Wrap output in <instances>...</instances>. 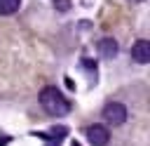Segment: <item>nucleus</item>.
Segmentation results:
<instances>
[{"label": "nucleus", "mask_w": 150, "mask_h": 146, "mask_svg": "<svg viewBox=\"0 0 150 146\" xmlns=\"http://www.w3.org/2000/svg\"><path fill=\"white\" fill-rule=\"evenodd\" d=\"M40 104H42V108L49 113V115H66L68 111H70V101L56 89V87H45L42 92H40Z\"/></svg>", "instance_id": "1"}, {"label": "nucleus", "mask_w": 150, "mask_h": 146, "mask_svg": "<svg viewBox=\"0 0 150 146\" xmlns=\"http://www.w3.org/2000/svg\"><path fill=\"white\" fill-rule=\"evenodd\" d=\"M103 120L110 122V125H122V122L127 120V108H124L122 104L112 101V104H108V106L103 108Z\"/></svg>", "instance_id": "2"}, {"label": "nucleus", "mask_w": 150, "mask_h": 146, "mask_svg": "<svg viewBox=\"0 0 150 146\" xmlns=\"http://www.w3.org/2000/svg\"><path fill=\"white\" fill-rule=\"evenodd\" d=\"M87 139L94 146H105L108 139H110V134H108V130L103 125H91V127H87Z\"/></svg>", "instance_id": "3"}, {"label": "nucleus", "mask_w": 150, "mask_h": 146, "mask_svg": "<svg viewBox=\"0 0 150 146\" xmlns=\"http://www.w3.org/2000/svg\"><path fill=\"white\" fill-rule=\"evenodd\" d=\"M131 59L136 64H148L150 61V42L148 40H138L134 47H131Z\"/></svg>", "instance_id": "4"}, {"label": "nucleus", "mask_w": 150, "mask_h": 146, "mask_svg": "<svg viewBox=\"0 0 150 146\" xmlns=\"http://www.w3.org/2000/svg\"><path fill=\"white\" fill-rule=\"evenodd\" d=\"M98 52H101V57L112 59V57L117 54V42H115L112 38H103V40L98 42Z\"/></svg>", "instance_id": "5"}, {"label": "nucleus", "mask_w": 150, "mask_h": 146, "mask_svg": "<svg viewBox=\"0 0 150 146\" xmlns=\"http://www.w3.org/2000/svg\"><path fill=\"white\" fill-rule=\"evenodd\" d=\"M19 9V0H0V14H14Z\"/></svg>", "instance_id": "6"}, {"label": "nucleus", "mask_w": 150, "mask_h": 146, "mask_svg": "<svg viewBox=\"0 0 150 146\" xmlns=\"http://www.w3.org/2000/svg\"><path fill=\"white\" fill-rule=\"evenodd\" d=\"M54 7L59 12H66V9H70V0H54Z\"/></svg>", "instance_id": "7"}]
</instances>
